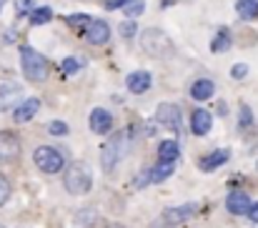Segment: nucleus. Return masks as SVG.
<instances>
[{"mask_svg": "<svg viewBox=\"0 0 258 228\" xmlns=\"http://www.w3.org/2000/svg\"><path fill=\"white\" fill-rule=\"evenodd\" d=\"M128 141H131V133H128V131H115V133L105 141V146H103V151H100V165H103L105 173H113L115 165L123 160V155L128 151Z\"/></svg>", "mask_w": 258, "mask_h": 228, "instance_id": "nucleus-1", "label": "nucleus"}, {"mask_svg": "<svg viewBox=\"0 0 258 228\" xmlns=\"http://www.w3.org/2000/svg\"><path fill=\"white\" fill-rule=\"evenodd\" d=\"M20 71H23V76L28 78L30 83H40V80L48 78L50 66H48V61H45L43 53H38L30 45H23L20 48Z\"/></svg>", "mask_w": 258, "mask_h": 228, "instance_id": "nucleus-2", "label": "nucleus"}, {"mask_svg": "<svg viewBox=\"0 0 258 228\" xmlns=\"http://www.w3.org/2000/svg\"><path fill=\"white\" fill-rule=\"evenodd\" d=\"M141 45L143 50L151 55V58H158V61H166V58H173L175 55V48H173L171 38L158 30V28H148L143 35H141Z\"/></svg>", "mask_w": 258, "mask_h": 228, "instance_id": "nucleus-3", "label": "nucleus"}, {"mask_svg": "<svg viewBox=\"0 0 258 228\" xmlns=\"http://www.w3.org/2000/svg\"><path fill=\"white\" fill-rule=\"evenodd\" d=\"M63 183H66V191H68V193H73V196H86L88 191L93 188V173H90V168H88L86 163H71V165L66 168Z\"/></svg>", "mask_w": 258, "mask_h": 228, "instance_id": "nucleus-4", "label": "nucleus"}, {"mask_svg": "<svg viewBox=\"0 0 258 228\" xmlns=\"http://www.w3.org/2000/svg\"><path fill=\"white\" fill-rule=\"evenodd\" d=\"M33 163L43 170V173H60L66 165V158L55 151L53 146H40L33 153Z\"/></svg>", "mask_w": 258, "mask_h": 228, "instance_id": "nucleus-5", "label": "nucleus"}, {"mask_svg": "<svg viewBox=\"0 0 258 228\" xmlns=\"http://www.w3.org/2000/svg\"><path fill=\"white\" fill-rule=\"evenodd\" d=\"M173 170H175V163H166V160H161L158 165H153V168H146V170H141L138 176H136V188H143V186H151V183H163L168 176H173Z\"/></svg>", "mask_w": 258, "mask_h": 228, "instance_id": "nucleus-6", "label": "nucleus"}, {"mask_svg": "<svg viewBox=\"0 0 258 228\" xmlns=\"http://www.w3.org/2000/svg\"><path fill=\"white\" fill-rule=\"evenodd\" d=\"M156 121L166 128V131H171V133H180L183 131V121H180V110H178V105H173V103H161L158 105V110H156Z\"/></svg>", "mask_w": 258, "mask_h": 228, "instance_id": "nucleus-7", "label": "nucleus"}, {"mask_svg": "<svg viewBox=\"0 0 258 228\" xmlns=\"http://www.w3.org/2000/svg\"><path fill=\"white\" fill-rule=\"evenodd\" d=\"M20 155V138L13 131H0V163H13Z\"/></svg>", "mask_w": 258, "mask_h": 228, "instance_id": "nucleus-8", "label": "nucleus"}, {"mask_svg": "<svg viewBox=\"0 0 258 228\" xmlns=\"http://www.w3.org/2000/svg\"><path fill=\"white\" fill-rule=\"evenodd\" d=\"M88 123H90V131H93V133L105 136V133H110V128H113V116H110L105 108H95V110L90 113Z\"/></svg>", "mask_w": 258, "mask_h": 228, "instance_id": "nucleus-9", "label": "nucleus"}, {"mask_svg": "<svg viewBox=\"0 0 258 228\" xmlns=\"http://www.w3.org/2000/svg\"><path fill=\"white\" fill-rule=\"evenodd\" d=\"M86 38H88V43H93V45H105L108 38H110L108 23L93 18V23H88V28H86Z\"/></svg>", "mask_w": 258, "mask_h": 228, "instance_id": "nucleus-10", "label": "nucleus"}, {"mask_svg": "<svg viewBox=\"0 0 258 228\" xmlns=\"http://www.w3.org/2000/svg\"><path fill=\"white\" fill-rule=\"evenodd\" d=\"M38 110H40V100H38V98H25V100H23V103H20L15 110H13V121L23 126V123L33 121Z\"/></svg>", "mask_w": 258, "mask_h": 228, "instance_id": "nucleus-11", "label": "nucleus"}, {"mask_svg": "<svg viewBox=\"0 0 258 228\" xmlns=\"http://www.w3.org/2000/svg\"><path fill=\"white\" fill-rule=\"evenodd\" d=\"M251 198L243 193V191H233V193H228V198H226V208L233 213V216H246L248 211H251Z\"/></svg>", "mask_w": 258, "mask_h": 228, "instance_id": "nucleus-12", "label": "nucleus"}, {"mask_svg": "<svg viewBox=\"0 0 258 228\" xmlns=\"http://www.w3.org/2000/svg\"><path fill=\"white\" fill-rule=\"evenodd\" d=\"M151 73L148 71H133L131 76L125 78V85H128V90L133 93V95H143L148 88H151Z\"/></svg>", "mask_w": 258, "mask_h": 228, "instance_id": "nucleus-13", "label": "nucleus"}, {"mask_svg": "<svg viewBox=\"0 0 258 228\" xmlns=\"http://www.w3.org/2000/svg\"><path fill=\"white\" fill-rule=\"evenodd\" d=\"M211 128H213V116L208 110H203V108L193 110V116H190V131L196 136H206V133H211Z\"/></svg>", "mask_w": 258, "mask_h": 228, "instance_id": "nucleus-14", "label": "nucleus"}, {"mask_svg": "<svg viewBox=\"0 0 258 228\" xmlns=\"http://www.w3.org/2000/svg\"><path fill=\"white\" fill-rule=\"evenodd\" d=\"M193 213H196V206H193V203L178 206V208H166V211H163V221L171 223V226H178V223H185Z\"/></svg>", "mask_w": 258, "mask_h": 228, "instance_id": "nucleus-15", "label": "nucleus"}, {"mask_svg": "<svg viewBox=\"0 0 258 228\" xmlns=\"http://www.w3.org/2000/svg\"><path fill=\"white\" fill-rule=\"evenodd\" d=\"M231 158V153L223 151V148H218V151L208 153V155H203L201 158V163H198V168L203 170V173H211V170H216V168H221L226 160Z\"/></svg>", "mask_w": 258, "mask_h": 228, "instance_id": "nucleus-16", "label": "nucleus"}, {"mask_svg": "<svg viewBox=\"0 0 258 228\" xmlns=\"http://www.w3.org/2000/svg\"><path fill=\"white\" fill-rule=\"evenodd\" d=\"M213 93H216V83L208 80V78H201V80H196L190 85L193 100H208V98H213Z\"/></svg>", "mask_w": 258, "mask_h": 228, "instance_id": "nucleus-17", "label": "nucleus"}, {"mask_svg": "<svg viewBox=\"0 0 258 228\" xmlns=\"http://www.w3.org/2000/svg\"><path fill=\"white\" fill-rule=\"evenodd\" d=\"M178 155H180V148H178L175 141H163V143L158 146V158L166 160V163H175Z\"/></svg>", "mask_w": 258, "mask_h": 228, "instance_id": "nucleus-18", "label": "nucleus"}, {"mask_svg": "<svg viewBox=\"0 0 258 228\" xmlns=\"http://www.w3.org/2000/svg\"><path fill=\"white\" fill-rule=\"evenodd\" d=\"M53 20V8L50 5H40L35 10H30V25H45Z\"/></svg>", "mask_w": 258, "mask_h": 228, "instance_id": "nucleus-19", "label": "nucleus"}, {"mask_svg": "<svg viewBox=\"0 0 258 228\" xmlns=\"http://www.w3.org/2000/svg\"><path fill=\"white\" fill-rule=\"evenodd\" d=\"M236 13H238L243 20L258 18V0H238V3H236Z\"/></svg>", "mask_w": 258, "mask_h": 228, "instance_id": "nucleus-20", "label": "nucleus"}, {"mask_svg": "<svg viewBox=\"0 0 258 228\" xmlns=\"http://www.w3.org/2000/svg\"><path fill=\"white\" fill-rule=\"evenodd\" d=\"M228 48H231V35H228V30H221V33L213 38L211 50H213V53H223V50H228Z\"/></svg>", "mask_w": 258, "mask_h": 228, "instance_id": "nucleus-21", "label": "nucleus"}, {"mask_svg": "<svg viewBox=\"0 0 258 228\" xmlns=\"http://www.w3.org/2000/svg\"><path fill=\"white\" fill-rule=\"evenodd\" d=\"M83 68V63L78 61V58H66L63 63H60V71H63V76H73V73H78Z\"/></svg>", "mask_w": 258, "mask_h": 228, "instance_id": "nucleus-22", "label": "nucleus"}, {"mask_svg": "<svg viewBox=\"0 0 258 228\" xmlns=\"http://www.w3.org/2000/svg\"><path fill=\"white\" fill-rule=\"evenodd\" d=\"M125 15H131V18H136V15H141L143 10H146V0H131L125 8Z\"/></svg>", "mask_w": 258, "mask_h": 228, "instance_id": "nucleus-23", "label": "nucleus"}, {"mask_svg": "<svg viewBox=\"0 0 258 228\" xmlns=\"http://www.w3.org/2000/svg\"><path fill=\"white\" fill-rule=\"evenodd\" d=\"M66 23H68V25H76V28H78V25L93 23V18H90V15H86V13H73V15H68V18H66Z\"/></svg>", "mask_w": 258, "mask_h": 228, "instance_id": "nucleus-24", "label": "nucleus"}, {"mask_svg": "<svg viewBox=\"0 0 258 228\" xmlns=\"http://www.w3.org/2000/svg\"><path fill=\"white\" fill-rule=\"evenodd\" d=\"M241 128H251L253 126V110L248 108V105H241Z\"/></svg>", "mask_w": 258, "mask_h": 228, "instance_id": "nucleus-25", "label": "nucleus"}, {"mask_svg": "<svg viewBox=\"0 0 258 228\" xmlns=\"http://www.w3.org/2000/svg\"><path fill=\"white\" fill-rule=\"evenodd\" d=\"M118 33H120L123 38H133V35H136V23H133V20H123V23L118 25Z\"/></svg>", "mask_w": 258, "mask_h": 228, "instance_id": "nucleus-26", "label": "nucleus"}, {"mask_svg": "<svg viewBox=\"0 0 258 228\" xmlns=\"http://www.w3.org/2000/svg\"><path fill=\"white\" fill-rule=\"evenodd\" d=\"M48 131H50L53 136H66V133H68V123H63V121H53V123L48 126Z\"/></svg>", "mask_w": 258, "mask_h": 228, "instance_id": "nucleus-27", "label": "nucleus"}, {"mask_svg": "<svg viewBox=\"0 0 258 228\" xmlns=\"http://www.w3.org/2000/svg\"><path fill=\"white\" fill-rule=\"evenodd\" d=\"M8 198H10V183H8V178L0 173V206H3Z\"/></svg>", "mask_w": 258, "mask_h": 228, "instance_id": "nucleus-28", "label": "nucleus"}, {"mask_svg": "<svg viewBox=\"0 0 258 228\" xmlns=\"http://www.w3.org/2000/svg\"><path fill=\"white\" fill-rule=\"evenodd\" d=\"M231 76L236 78V80L246 78V76H248V66H246V63H236V66L231 68Z\"/></svg>", "mask_w": 258, "mask_h": 228, "instance_id": "nucleus-29", "label": "nucleus"}, {"mask_svg": "<svg viewBox=\"0 0 258 228\" xmlns=\"http://www.w3.org/2000/svg\"><path fill=\"white\" fill-rule=\"evenodd\" d=\"M131 0H105L103 5H105V10H120V8H125Z\"/></svg>", "mask_w": 258, "mask_h": 228, "instance_id": "nucleus-30", "label": "nucleus"}, {"mask_svg": "<svg viewBox=\"0 0 258 228\" xmlns=\"http://www.w3.org/2000/svg\"><path fill=\"white\" fill-rule=\"evenodd\" d=\"M30 3H33V0H15V13L23 15L25 10H30Z\"/></svg>", "mask_w": 258, "mask_h": 228, "instance_id": "nucleus-31", "label": "nucleus"}, {"mask_svg": "<svg viewBox=\"0 0 258 228\" xmlns=\"http://www.w3.org/2000/svg\"><path fill=\"white\" fill-rule=\"evenodd\" d=\"M248 218H251V221H253V223L258 226V203H253V206H251V211H248Z\"/></svg>", "mask_w": 258, "mask_h": 228, "instance_id": "nucleus-32", "label": "nucleus"}, {"mask_svg": "<svg viewBox=\"0 0 258 228\" xmlns=\"http://www.w3.org/2000/svg\"><path fill=\"white\" fill-rule=\"evenodd\" d=\"M153 228H175V226L166 223V221H156V223H153Z\"/></svg>", "mask_w": 258, "mask_h": 228, "instance_id": "nucleus-33", "label": "nucleus"}, {"mask_svg": "<svg viewBox=\"0 0 258 228\" xmlns=\"http://www.w3.org/2000/svg\"><path fill=\"white\" fill-rule=\"evenodd\" d=\"M105 228H123V226H120V223H108Z\"/></svg>", "mask_w": 258, "mask_h": 228, "instance_id": "nucleus-34", "label": "nucleus"}, {"mask_svg": "<svg viewBox=\"0 0 258 228\" xmlns=\"http://www.w3.org/2000/svg\"><path fill=\"white\" fill-rule=\"evenodd\" d=\"M5 3H8V0H0V10H3V5H5Z\"/></svg>", "mask_w": 258, "mask_h": 228, "instance_id": "nucleus-35", "label": "nucleus"}, {"mask_svg": "<svg viewBox=\"0 0 258 228\" xmlns=\"http://www.w3.org/2000/svg\"><path fill=\"white\" fill-rule=\"evenodd\" d=\"M256 168H258V163H256Z\"/></svg>", "mask_w": 258, "mask_h": 228, "instance_id": "nucleus-36", "label": "nucleus"}, {"mask_svg": "<svg viewBox=\"0 0 258 228\" xmlns=\"http://www.w3.org/2000/svg\"><path fill=\"white\" fill-rule=\"evenodd\" d=\"M0 228H3V226H0Z\"/></svg>", "mask_w": 258, "mask_h": 228, "instance_id": "nucleus-37", "label": "nucleus"}]
</instances>
